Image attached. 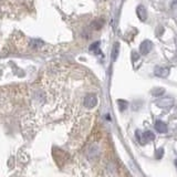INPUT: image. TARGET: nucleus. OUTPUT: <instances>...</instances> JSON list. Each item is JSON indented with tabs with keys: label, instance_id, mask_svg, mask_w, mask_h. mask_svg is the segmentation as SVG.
<instances>
[{
	"label": "nucleus",
	"instance_id": "nucleus-2",
	"mask_svg": "<svg viewBox=\"0 0 177 177\" xmlns=\"http://www.w3.org/2000/svg\"><path fill=\"white\" fill-rule=\"evenodd\" d=\"M152 48H153V43L149 40H145L143 41V42L141 43V46H139V52H141V54L146 55L151 52Z\"/></svg>",
	"mask_w": 177,
	"mask_h": 177
},
{
	"label": "nucleus",
	"instance_id": "nucleus-9",
	"mask_svg": "<svg viewBox=\"0 0 177 177\" xmlns=\"http://www.w3.org/2000/svg\"><path fill=\"white\" fill-rule=\"evenodd\" d=\"M119 49H120V44L119 43H114V47H113V50H112V60L115 61L116 60L117 55H119Z\"/></svg>",
	"mask_w": 177,
	"mask_h": 177
},
{
	"label": "nucleus",
	"instance_id": "nucleus-11",
	"mask_svg": "<svg viewBox=\"0 0 177 177\" xmlns=\"http://www.w3.org/2000/svg\"><path fill=\"white\" fill-rule=\"evenodd\" d=\"M99 47H100V42L96 41V42H94L93 44L90 47V51H93V52H95V53H99L100 52V51H99Z\"/></svg>",
	"mask_w": 177,
	"mask_h": 177
},
{
	"label": "nucleus",
	"instance_id": "nucleus-13",
	"mask_svg": "<svg viewBox=\"0 0 177 177\" xmlns=\"http://www.w3.org/2000/svg\"><path fill=\"white\" fill-rule=\"evenodd\" d=\"M137 59H139V54H137L136 52H133V53H132V60H133V61H136Z\"/></svg>",
	"mask_w": 177,
	"mask_h": 177
},
{
	"label": "nucleus",
	"instance_id": "nucleus-14",
	"mask_svg": "<svg viewBox=\"0 0 177 177\" xmlns=\"http://www.w3.org/2000/svg\"><path fill=\"white\" fill-rule=\"evenodd\" d=\"M174 3L175 5H177V0H174Z\"/></svg>",
	"mask_w": 177,
	"mask_h": 177
},
{
	"label": "nucleus",
	"instance_id": "nucleus-15",
	"mask_svg": "<svg viewBox=\"0 0 177 177\" xmlns=\"http://www.w3.org/2000/svg\"><path fill=\"white\" fill-rule=\"evenodd\" d=\"M175 165H176V167H177V159L175 160Z\"/></svg>",
	"mask_w": 177,
	"mask_h": 177
},
{
	"label": "nucleus",
	"instance_id": "nucleus-1",
	"mask_svg": "<svg viewBox=\"0 0 177 177\" xmlns=\"http://www.w3.org/2000/svg\"><path fill=\"white\" fill-rule=\"evenodd\" d=\"M136 137L137 139H139V142L141 144H147L149 143V142H152L154 139H155V135H154L153 132L151 131H146L144 132V133H142V135H139L141 133H139V131H136Z\"/></svg>",
	"mask_w": 177,
	"mask_h": 177
},
{
	"label": "nucleus",
	"instance_id": "nucleus-4",
	"mask_svg": "<svg viewBox=\"0 0 177 177\" xmlns=\"http://www.w3.org/2000/svg\"><path fill=\"white\" fill-rule=\"evenodd\" d=\"M169 72H170V69L167 67H156L154 73H155V75L158 78H166L168 77Z\"/></svg>",
	"mask_w": 177,
	"mask_h": 177
},
{
	"label": "nucleus",
	"instance_id": "nucleus-6",
	"mask_svg": "<svg viewBox=\"0 0 177 177\" xmlns=\"http://www.w3.org/2000/svg\"><path fill=\"white\" fill-rule=\"evenodd\" d=\"M136 14H137V17L139 18L141 21H145V20L147 19V11H146V8L144 7V6L139 5V7H137Z\"/></svg>",
	"mask_w": 177,
	"mask_h": 177
},
{
	"label": "nucleus",
	"instance_id": "nucleus-7",
	"mask_svg": "<svg viewBox=\"0 0 177 177\" xmlns=\"http://www.w3.org/2000/svg\"><path fill=\"white\" fill-rule=\"evenodd\" d=\"M155 129L158 133H162V134H165V133H167V131H168L167 125H166V123L163 122V121H156Z\"/></svg>",
	"mask_w": 177,
	"mask_h": 177
},
{
	"label": "nucleus",
	"instance_id": "nucleus-8",
	"mask_svg": "<svg viewBox=\"0 0 177 177\" xmlns=\"http://www.w3.org/2000/svg\"><path fill=\"white\" fill-rule=\"evenodd\" d=\"M164 93H165V88H153V91H152L153 96H156V98L162 96Z\"/></svg>",
	"mask_w": 177,
	"mask_h": 177
},
{
	"label": "nucleus",
	"instance_id": "nucleus-3",
	"mask_svg": "<svg viewBox=\"0 0 177 177\" xmlns=\"http://www.w3.org/2000/svg\"><path fill=\"white\" fill-rule=\"evenodd\" d=\"M96 103H98V99L94 94H88L84 99V106L88 109H92L96 105Z\"/></svg>",
	"mask_w": 177,
	"mask_h": 177
},
{
	"label": "nucleus",
	"instance_id": "nucleus-5",
	"mask_svg": "<svg viewBox=\"0 0 177 177\" xmlns=\"http://www.w3.org/2000/svg\"><path fill=\"white\" fill-rule=\"evenodd\" d=\"M173 103H174L173 99L167 98V99H163V100L157 101V102H156V105L159 106V108H162V109H168L173 105Z\"/></svg>",
	"mask_w": 177,
	"mask_h": 177
},
{
	"label": "nucleus",
	"instance_id": "nucleus-12",
	"mask_svg": "<svg viewBox=\"0 0 177 177\" xmlns=\"http://www.w3.org/2000/svg\"><path fill=\"white\" fill-rule=\"evenodd\" d=\"M163 155H164V149H157V151H156L155 157L157 158V159H160V158L163 157Z\"/></svg>",
	"mask_w": 177,
	"mask_h": 177
},
{
	"label": "nucleus",
	"instance_id": "nucleus-10",
	"mask_svg": "<svg viewBox=\"0 0 177 177\" xmlns=\"http://www.w3.org/2000/svg\"><path fill=\"white\" fill-rule=\"evenodd\" d=\"M117 105H119L120 111H124V110H126V109H127L129 103H127L125 100H117Z\"/></svg>",
	"mask_w": 177,
	"mask_h": 177
}]
</instances>
